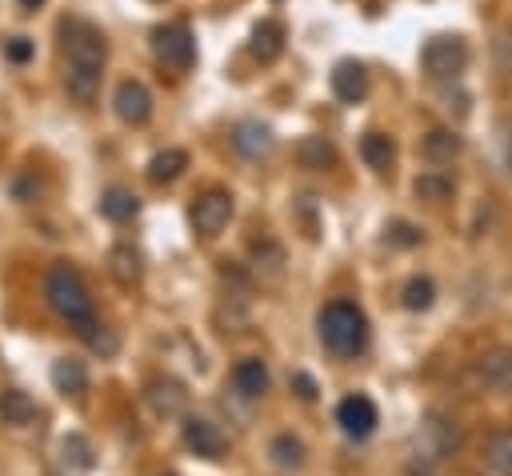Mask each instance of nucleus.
Here are the masks:
<instances>
[{
  "mask_svg": "<svg viewBox=\"0 0 512 476\" xmlns=\"http://www.w3.org/2000/svg\"><path fill=\"white\" fill-rule=\"evenodd\" d=\"M428 80H456L468 68V44L460 36H432L420 52Z\"/></svg>",
  "mask_w": 512,
  "mask_h": 476,
  "instance_id": "obj_3",
  "label": "nucleus"
},
{
  "mask_svg": "<svg viewBox=\"0 0 512 476\" xmlns=\"http://www.w3.org/2000/svg\"><path fill=\"white\" fill-rule=\"evenodd\" d=\"M228 220H232V196L220 192V188L204 192V196L192 204V228H196L200 236H216Z\"/></svg>",
  "mask_w": 512,
  "mask_h": 476,
  "instance_id": "obj_6",
  "label": "nucleus"
},
{
  "mask_svg": "<svg viewBox=\"0 0 512 476\" xmlns=\"http://www.w3.org/2000/svg\"><path fill=\"white\" fill-rule=\"evenodd\" d=\"M320 340L336 356H356L364 348V340H368L364 312L356 304H348V300L324 304V312H320Z\"/></svg>",
  "mask_w": 512,
  "mask_h": 476,
  "instance_id": "obj_2",
  "label": "nucleus"
},
{
  "mask_svg": "<svg viewBox=\"0 0 512 476\" xmlns=\"http://www.w3.org/2000/svg\"><path fill=\"white\" fill-rule=\"evenodd\" d=\"M52 384H56V392H64V396H80V392L88 388V372H84L80 360H56V364H52Z\"/></svg>",
  "mask_w": 512,
  "mask_h": 476,
  "instance_id": "obj_18",
  "label": "nucleus"
},
{
  "mask_svg": "<svg viewBox=\"0 0 512 476\" xmlns=\"http://www.w3.org/2000/svg\"><path fill=\"white\" fill-rule=\"evenodd\" d=\"M136 208H140V200L128 192V188H108L104 196H100V212L108 216V220H132L136 216Z\"/></svg>",
  "mask_w": 512,
  "mask_h": 476,
  "instance_id": "obj_22",
  "label": "nucleus"
},
{
  "mask_svg": "<svg viewBox=\"0 0 512 476\" xmlns=\"http://www.w3.org/2000/svg\"><path fill=\"white\" fill-rule=\"evenodd\" d=\"M508 168H512V136H508Z\"/></svg>",
  "mask_w": 512,
  "mask_h": 476,
  "instance_id": "obj_35",
  "label": "nucleus"
},
{
  "mask_svg": "<svg viewBox=\"0 0 512 476\" xmlns=\"http://www.w3.org/2000/svg\"><path fill=\"white\" fill-rule=\"evenodd\" d=\"M296 156H300L304 168H324V164L336 160V148H332L324 136H304L300 148H296Z\"/></svg>",
  "mask_w": 512,
  "mask_h": 476,
  "instance_id": "obj_23",
  "label": "nucleus"
},
{
  "mask_svg": "<svg viewBox=\"0 0 512 476\" xmlns=\"http://www.w3.org/2000/svg\"><path fill=\"white\" fill-rule=\"evenodd\" d=\"M248 52H252L260 64H272V60L284 52V24H276V20H260V24L252 28Z\"/></svg>",
  "mask_w": 512,
  "mask_h": 476,
  "instance_id": "obj_12",
  "label": "nucleus"
},
{
  "mask_svg": "<svg viewBox=\"0 0 512 476\" xmlns=\"http://www.w3.org/2000/svg\"><path fill=\"white\" fill-rule=\"evenodd\" d=\"M336 424L348 432V436H368L372 428H376V404L368 400V396H360V392H352V396H344L340 404H336Z\"/></svg>",
  "mask_w": 512,
  "mask_h": 476,
  "instance_id": "obj_8",
  "label": "nucleus"
},
{
  "mask_svg": "<svg viewBox=\"0 0 512 476\" xmlns=\"http://www.w3.org/2000/svg\"><path fill=\"white\" fill-rule=\"evenodd\" d=\"M388 236H392L396 244H420V232H416L412 224H404V220H400V224H392V232H388Z\"/></svg>",
  "mask_w": 512,
  "mask_h": 476,
  "instance_id": "obj_32",
  "label": "nucleus"
},
{
  "mask_svg": "<svg viewBox=\"0 0 512 476\" xmlns=\"http://www.w3.org/2000/svg\"><path fill=\"white\" fill-rule=\"evenodd\" d=\"M32 52H36V48H32V40H28V36H12V40H4V56H8L12 64H28V60H32Z\"/></svg>",
  "mask_w": 512,
  "mask_h": 476,
  "instance_id": "obj_31",
  "label": "nucleus"
},
{
  "mask_svg": "<svg viewBox=\"0 0 512 476\" xmlns=\"http://www.w3.org/2000/svg\"><path fill=\"white\" fill-rule=\"evenodd\" d=\"M424 432H428V436H436V452H452V448L460 444V432H456V420L448 424V420H440V416H432Z\"/></svg>",
  "mask_w": 512,
  "mask_h": 476,
  "instance_id": "obj_30",
  "label": "nucleus"
},
{
  "mask_svg": "<svg viewBox=\"0 0 512 476\" xmlns=\"http://www.w3.org/2000/svg\"><path fill=\"white\" fill-rule=\"evenodd\" d=\"M272 456H276L280 468H300V464H304V448H300V440H292V436H276V440H272Z\"/></svg>",
  "mask_w": 512,
  "mask_h": 476,
  "instance_id": "obj_29",
  "label": "nucleus"
},
{
  "mask_svg": "<svg viewBox=\"0 0 512 476\" xmlns=\"http://www.w3.org/2000/svg\"><path fill=\"white\" fill-rule=\"evenodd\" d=\"M360 156H364V164L368 168H388L392 160H396V144L384 136V132H368L364 140H360Z\"/></svg>",
  "mask_w": 512,
  "mask_h": 476,
  "instance_id": "obj_19",
  "label": "nucleus"
},
{
  "mask_svg": "<svg viewBox=\"0 0 512 476\" xmlns=\"http://www.w3.org/2000/svg\"><path fill=\"white\" fill-rule=\"evenodd\" d=\"M40 4H44V0H20V8H28V12H32V8H40Z\"/></svg>",
  "mask_w": 512,
  "mask_h": 476,
  "instance_id": "obj_34",
  "label": "nucleus"
},
{
  "mask_svg": "<svg viewBox=\"0 0 512 476\" xmlns=\"http://www.w3.org/2000/svg\"><path fill=\"white\" fill-rule=\"evenodd\" d=\"M156 4H160V0H156Z\"/></svg>",
  "mask_w": 512,
  "mask_h": 476,
  "instance_id": "obj_36",
  "label": "nucleus"
},
{
  "mask_svg": "<svg viewBox=\"0 0 512 476\" xmlns=\"http://www.w3.org/2000/svg\"><path fill=\"white\" fill-rule=\"evenodd\" d=\"M64 84H68V96L80 100V104H92L96 92H100V68H84V64H68L64 72Z\"/></svg>",
  "mask_w": 512,
  "mask_h": 476,
  "instance_id": "obj_14",
  "label": "nucleus"
},
{
  "mask_svg": "<svg viewBox=\"0 0 512 476\" xmlns=\"http://www.w3.org/2000/svg\"><path fill=\"white\" fill-rule=\"evenodd\" d=\"M456 156H460V136H456V132L432 128V132L424 136V160H432V164H452Z\"/></svg>",
  "mask_w": 512,
  "mask_h": 476,
  "instance_id": "obj_17",
  "label": "nucleus"
},
{
  "mask_svg": "<svg viewBox=\"0 0 512 476\" xmlns=\"http://www.w3.org/2000/svg\"><path fill=\"white\" fill-rule=\"evenodd\" d=\"M184 168H188V152H184V148H164V152H156V156L148 160V180H152V184H168V180H176Z\"/></svg>",
  "mask_w": 512,
  "mask_h": 476,
  "instance_id": "obj_16",
  "label": "nucleus"
},
{
  "mask_svg": "<svg viewBox=\"0 0 512 476\" xmlns=\"http://www.w3.org/2000/svg\"><path fill=\"white\" fill-rule=\"evenodd\" d=\"M232 144H236V152H240V156L260 160V156H268V152L276 148V136H272V128H264L260 120H244V124H236Z\"/></svg>",
  "mask_w": 512,
  "mask_h": 476,
  "instance_id": "obj_11",
  "label": "nucleus"
},
{
  "mask_svg": "<svg viewBox=\"0 0 512 476\" xmlns=\"http://www.w3.org/2000/svg\"><path fill=\"white\" fill-rule=\"evenodd\" d=\"M480 376L492 380V384L512 380V352H492V356H484V360H480Z\"/></svg>",
  "mask_w": 512,
  "mask_h": 476,
  "instance_id": "obj_28",
  "label": "nucleus"
},
{
  "mask_svg": "<svg viewBox=\"0 0 512 476\" xmlns=\"http://www.w3.org/2000/svg\"><path fill=\"white\" fill-rule=\"evenodd\" d=\"M412 192H416L420 200H432V204H440V200H448V196H452V180H448L444 172H424V176H416Z\"/></svg>",
  "mask_w": 512,
  "mask_h": 476,
  "instance_id": "obj_25",
  "label": "nucleus"
},
{
  "mask_svg": "<svg viewBox=\"0 0 512 476\" xmlns=\"http://www.w3.org/2000/svg\"><path fill=\"white\" fill-rule=\"evenodd\" d=\"M232 384H236V392H244V396H264V392H268V368H264V360H256V356L240 360V364L232 368Z\"/></svg>",
  "mask_w": 512,
  "mask_h": 476,
  "instance_id": "obj_13",
  "label": "nucleus"
},
{
  "mask_svg": "<svg viewBox=\"0 0 512 476\" xmlns=\"http://www.w3.org/2000/svg\"><path fill=\"white\" fill-rule=\"evenodd\" d=\"M432 296H436V288H432V280H428V276H412V280L404 284V308H412V312L428 308V304H432Z\"/></svg>",
  "mask_w": 512,
  "mask_h": 476,
  "instance_id": "obj_27",
  "label": "nucleus"
},
{
  "mask_svg": "<svg viewBox=\"0 0 512 476\" xmlns=\"http://www.w3.org/2000/svg\"><path fill=\"white\" fill-rule=\"evenodd\" d=\"M332 92L344 100V104H356L368 96V72L360 60H340L332 68Z\"/></svg>",
  "mask_w": 512,
  "mask_h": 476,
  "instance_id": "obj_10",
  "label": "nucleus"
},
{
  "mask_svg": "<svg viewBox=\"0 0 512 476\" xmlns=\"http://www.w3.org/2000/svg\"><path fill=\"white\" fill-rule=\"evenodd\" d=\"M112 104H116V116H120L124 124H144V120L152 116V96H148V88H144L140 80L116 84Z\"/></svg>",
  "mask_w": 512,
  "mask_h": 476,
  "instance_id": "obj_9",
  "label": "nucleus"
},
{
  "mask_svg": "<svg viewBox=\"0 0 512 476\" xmlns=\"http://www.w3.org/2000/svg\"><path fill=\"white\" fill-rule=\"evenodd\" d=\"M0 416H4V424H32L36 420V404L28 400V392L8 388L0 396Z\"/></svg>",
  "mask_w": 512,
  "mask_h": 476,
  "instance_id": "obj_21",
  "label": "nucleus"
},
{
  "mask_svg": "<svg viewBox=\"0 0 512 476\" xmlns=\"http://www.w3.org/2000/svg\"><path fill=\"white\" fill-rule=\"evenodd\" d=\"M488 464L500 472V476H512V428H504V432H496V436H488Z\"/></svg>",
  "mask_w": 512,
  "mask_h": 476,
  "instance_id": "obj_24",
  "label": "nucleus"
},
{
  "mask_svg": "<svg viewBox=\"0 0 512 476\" xmlns=\"http://www.w3.org/2000/svg\"><path fill=\"white\" fill-rule=\"evenodd\" d=\"M60 452H64V460L72 464V468H80V472H88L96 460H92V444L80 436V432H72V436H64V444H60Z\"/></svg>",
  "mask_w": 512,
  "mask_h": 476,
  "instance_id": "obj_26",
  "label": "nucleus"
},
{
  "mask_svg": "<svg viewBox=\"0 0 512 476\" xmlns=\"http://www.w3.org/2000/svg\"><path fill=\"white\" fill-rule=\"evenodd\" d=\"M148 400L160 416H180L184 404H188V392L176 380H156V384H148Z\"/></svg>",
  "mask_w": 512,
  "mask_h": 476,
  "instance_id": "obj_15",
  "label": "nucleus"
},
{
  "mask_svg": "<svg viewBox=\"0 0 512 476\" xmlns=\"http://www.w3.org/2000/svg\"><path fill=\"white\" fill-rule=\"evenodd\" d=\"M44 296H48V304L92 344V336H96V316H92V296H88V288H84V280L76 276V268H68V264H56L52 272H48V280H44Z\"/></svg>",
  "mask_w": 512,
  "mask_h": 476,
  "instance_id": "obj_1",
  "label": "nucleus"
},
{
  "mask_svg": "<svg viewBox=\"0 0 512 476\" xmlns=\"http://www.w3.org/2000/svg\"><path fill=\"white\" fill-rule=\"evenodd\" d=\"M184 444H188L196 456H204V460H220V456L228 452V436H224L212 420H200V416H188V420H184Z\"/></svg>",
  "mask_w": 512,
  "mask_h": 476,
  "instance_id": "obj_7",
  "label": "nucleus"
},
{
  "mask_svg": "<svg viewBox=\"0 0 512 476\" xmlns=\"http://www.w3.org/2000/svg\"><path fill=\"white\" fill-rule=\"evenodd\" d=\"M296 388H300V396H304V400H312V396H316V388H312V380H308L304 372H296Z\"/></svg>",
  "mask_w": 512,
  "mask_h": 476,
  "instance_id": "obj_33",
  "label": "nucleus"
},
{
  "mask_svg": "<svg viewBox=\"0 0 512 476\" xmlns=\"http://www.w3.org/2000/svg\"><path fill=\"white\" fill-rule=\"evenodd\" d=\"M152 44H156V56H160L168 68H176V72H188L192 60H196V40H192V32H188L184 24H164V28H156V32H152Z\"/></svg>",
  "mask_w": 512,
  "mask_h": 476,
  "instance_id": "obj_5",
  "label": "nucleus"
},
{
  "mask_svg": "<svg viewBox=\"0 0 512 476\" xmlns=\"http://www.w3.org/2000/svg\"><path fill=\"white\" fill-rule=\"evenodd\" d=\"M64 48H68V64H84V68H100L108 56L104 32L88 20H64Z\"/></svg>",
  "mask_w": 512,
  "mask_h": 476,
  "instance_id": "obj_4",
  "label": "nucleus"
},
{
  "mask_svg": "<svg viewBox=\"0 0 512 476\" xmlns=\"http://www.w3.org/2000/svg\"><path fill=\"white\" fill-rule=\"evenodd\" d=\"M108 268H112V276H116L120 284H136V280H140V252H136L132 244H116V248L108 252Z\"/></svg>",
  "mask_w": 512,
  "mask_h": 476,
  "instance_id": "obj_20",
  "label": "nucleus"
}]
</instances>
